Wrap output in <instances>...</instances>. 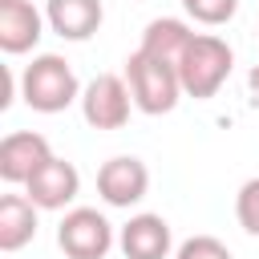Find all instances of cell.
Here are the masks:
<instances>
[{"mask_svg":"<svg viewBox=\"0 0 259 259\" xmlns=\"http://www.w3.org/2000/svg\"><path fill=\"white\" fill-rule=\"evenodd\" d=\"M190 40H194V32H190L186 20H178V16H158V20H150L146 32H142V53L178 65V57L186 53Z\"/></svg>","mask_w":259,"mask_h":259,"instance_id":"13","label":"cell"},{"mask_svg":"<svg viewBox=\"0 0 259 259\" xmlns=\"http://www.w3.org/2000/svg\"><path fill=\"white\" fill-rule=\"evenodd\" d=\"M45 16L61 40H89L101 28L105 8H101V0H49Z\"/></svg>","mask_w":259,"mask_h":259,"instance_id":"10","label":"cell"},{"mask_svg":"<svg viewBox=\"0 0 259 259\" xmlns=\"http://www.w3.org/2000/svg\"><path fill=\"white\" fill-rule=\"evenodd\" d=\"M57 243H61V251L69 259H105V251L113 247V227L93 206H77V210H69L61 219Z\"/></svg>","mask_w":259,"mask_h":259,"instance_id":"4","label":"cell"},{"mask_svg":"<svg viewBox=\"0 0 259 259\" xmlns=\"http://www.w3.org/2000/svg\"><path fill=\"white\" fill-rule=\"evenodd\" d=\"M235 219H239V227L247 235L259 239V178H247L239 186V194H235Z\"/></svg>","mask_w":259,"mask_h":259,"instance_id":"14","label":"cell"},{"mask_svg":"<svg viewBox=\"0 0 259 259\" xmlns=\"http://www.w3.org/2000/svg\"><path fill=\"white\" fill-rule=\"evenodd\" d=\"M247 89H251V97L259 101V65H255V69L247 73Z\"/></svg>","mask_w":259,"mask_h":259,"instance_id":"18","label":"cell"},{"mask_svg":"<svg viewBox=\"0 0 259 259\" xmlns=\"http://www.w3.org/2000/svg\"><path fill=\"white\" fill-rule=\"evenodd\" d=\"M146 190H150V170L134 154H117L97 170V194L109 206H130V202L146 198Z\"/></svg>","mask_w":259,"mask_h":259,"instance_id":"6","label":"cell"},{"mask_svg":"<svg viewBox=\"0 0 259 259\" xmlns=\"http://www.w3.org/2000/svg\"><path fill=\"white\" fill-rule=\"evenodd\" d=\"M125 85H130V93H134V105H138L142 113H150V117L170 113V109L178 105V97H182L178 65L158 61V57H150V53H142V49L130 53V61H125Z\"/></svg>","mask_w":259,"mask_h":259,"instance_id":"2","label":"cell"},{"mask_svg":"<svg viewBox=\"0 0 259 259\" xmlns=\"http://www.w3.org/2000/svg\"><path fill=\"white\" fill-rule=\"evenodd\" d=\"M231 65H235V53L223 36L214 32H194V40L186 45V53L178 57V81H182V93L206 101L223 89V81L231 77Z\"/></svg>","mask_w":259,"mask_h":259,"instance_id":"1","label":"cell"},{"mask_svg":"<svg viewBox=\"0 0 259 259\" xmlns=\"http://www.w3.org/2000/svg\"><path fill=\"white\" fill-rule=\"evenodd\" d=\"M40 40V12L28 0H0V49L28 53Z\"/></svg>","mask_w":259,"mask_h":259,"instance_id":"11","label":"cell"},{"mask_svg":"<svg viewBox=\"0 0 259 259\" xmlns=\"http://www.w3.org/2000/svg\"><path fill=\"white\" fill-rule=\"evenodd\" d=\"M121 255L125 259H166L170 255V223L162 214H134L125 227H121Z\"/></svg>","mask_w":259,"mask_h":259,"instance_id":"9","label":"cell"},{"mask_svg":"<svg viewBox=\"0 0 259 259\" xmlns=\"http://www.w3.org/2000/svg\"><path fill=\"white\" fill-rule=\"evenodd\" d=\"M186 16H194L198 24H227L239 8V0H182Z\"/></svg>","mask_w":259,"mask_h":259,"instance_id":"15","label":"cell"},{"mask_svg":"<svg viewBox=\"0 0 259 259\" xmlns=\"http://www.w3.org/2000/svg\"><path fill=\"white\" fill-rule=\"evenodd\" d=\"M36 235V202L28 194L0 198V251H20Z\"/></svg>","mask_w":259,"mask_h":259,"instance_id":"12","label":"cell"},{"mask_svg":"<svg viewBox=\"0 0 259 259\" xmlns=\"http://www.w3.org/2000/svg\"><path fill=\"white\" fill-rule=\"evenodd\" d=\"M12 93H16V77H12L8 65H0V109L12 105Z\"/></svg>","mask_w":259,"mask_h":259,"instance_id":"17","label":"cell"},{"mask_svg":"<svg viewBox=\"0 0 259 259\" xmlns=\"http://www.w3.org/2000/svg\"><path fill=\"white\" fill-rule=\"evenodd\" d=\"M130 85L117 73H97L81 93V113L93 130H121L130 121Z\"/></svg>","mask_w":259,"mask_h":259,"instance_id":"5","label":"cell"},{"mask_svg":"<svg viewBox=\"0 0 259 259\" xmlns=\"http://www.w3.org/2000/svg\"><path fill=\"white\" fill-rule=\"evenodd\" d=\"M20 97L36 113H61L65 105L77 101V73L65 57L40 53L24 73H20Z\"/></svg>","mask_w":259,"mask_h":259,"instance_id":"3","label":"cell"},{"mask_svg":"<svg viewBox=\"0 0 259 259\" xmlns=\"http://www.w3.org/2000/svg\"><path fill=\"white\" fill-rule=\"evenodd\" d=\"M174 259H231V251H227V243L214 239V235H190V239L178 247Z\"/></svg>","mask_w":259,"mask_h":259,"instance_id":"16","label":"cell"},{"mask_svg":"<svg viewBox=\"0 0 259 259\" xmlns=\"http://www.w3.org/2000/svg\"><path fill=\"white\" fill-rule=\"evenodd\" d=\"M24 186H28V198H32L40 210H61L65 202L77 198V190H81V174H77L73 162H65V158H49Z\"/></svg>","mask_w":259,"mask_h":259,"instance_id":"8","label":"cell"},{"mask_svg":"<svg viewBox=\"0 0 259 259\" xmlns=\"http://www.w3.org/2000/svg\"><path fill=\"white\" fill-rule=\"evenodd\" d=\"M49 158H53V150H49V138H45V134L16 130V134H8V138L0 142V178H4L8 186L28 182Z\"/></svg>","mask_w":259,"mask_h":259,"instance_id":"7","label":"cell"}]
</instances>
